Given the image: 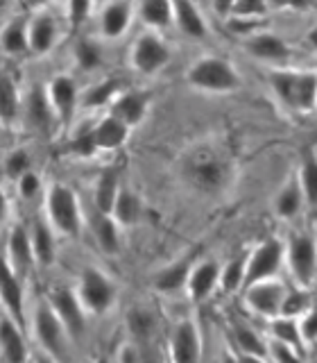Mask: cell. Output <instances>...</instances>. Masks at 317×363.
<instances>
[{
	"mask_svg": "<svg viewBox=\"0 0 317 363\" xmlns=\"http://www.w3.org/2000/svg\"><path fill=\"white\" fill-rule=\"evenodd\" d=\"M181 175L197 191L215 193L229 184L231 166L218 147L202 143L188 150L186 157L181 159Z\"/></svg>",
	"mask_w": 317,
	"mask_h": 363,
	"instance_id": "1",
	"label": "cell"
},
{
	"mask_svg": "<svg viewBox=\"0 0 317 363\" xmlns=\"http://www.w3.org/2000/svg\"><path fill=\"white\" fill-rule=\"evenodd\" d=\"M270 86L283 105L292 111H311L317 107L315 71H272Z\"/></svg>",
	"mask_w": 317,
	"mask_h": 363,
	"instance_id": "2",
	"label": "cell"
},
{
	"mask_svg": "<svg viewBox=\"0 0 317 363\" xmlns=\"http://www.w3.org/2000/svg\"><path fill=\"white\" fill-rule=\"evenodd\" d=\"M32 327L34 338L41 345L43 354L52 357L57 363H66L68 359V343H71V334L54 313L50 302H39L37 309L32 313Z\"/></svg>",
	"mask_w": 317,
	"mask_h": 363,
	"instance_id": "3",
	"label": "cell"
},
{
	"mask_svg": "<svg viewBox=\"0 0 317 363\" xmlns=\"http://www.w3.org/2000/svg\"><path fill=\"white\" fill-rule=\"evenodd\" d=\"M186 79L190 86L209 94H231L241 86V75L222 57H202L188 68Z\"/></svg>",
	"mask_w": 317,
	"mask_h": 363,
	"instance_id": "4",
	"label": "cell"
},
{
	"mask_svg": "<svg viewBox=\"0 0 317 363\" xmlns=\"http://www.w3.org/2000/svg\"><path fill=\"white\" fill-rule=\"evenodd\" d=\"M75 293L84 309L93 315H102V313L111 311L113 304H116V295H118L116 284H113L105 272L93 266L82 270Z\"/></svg>",
	"mask_w": 317,
	"mask_h": 363,
	"instance_id": "5",
	"label": "cell"
},
{
	"mask_svg": "<svg viewBox=\"0 0 317 363\" xmlns=\"http://www.w3.org/2000/svg\"><path fill=\"white\" fill-rule=\"evenodd\" d=\"M45 211L54 232L64 236H77L82 230V213H79L77 196L66 184L50 186L45 196Z\"/></svg>",
	"mask_w": 317,
	"mask_h": 363,
	"instance_id": "6",
	"label": "cell"
},
{
	"mask_svg": "<svg viewBox=\"0 0 317 363\" xmlns=\"http://www.w3.org/2000/svg\"><path fill=\"white\" fill-rule=\"evenodd\" d=\"M286 259V245L279 238H267L247 255V286L275 279Z\"/></svg>",
	"mask_w": 317,
	"mask_h": 363,
	"instance_id": "7",
	"label": "cell"
},
{
	"mask_svg": "<svg viewBox=\"0 0 317 363\" xmlns=\"http://www.w3.org/2000/svg\"><path fill=\"white\" fill-rule=\"evenodd\" d=\"M132 66L136 73L154 75L170 62V48L163 39H158V34L145 32L132 45Z\"/></svg>",
	"mask_w": 317,
	"mask_h": 363,
	"instance_id": "8",
	"label": "cell"
},
{
	"mask_svg": "<svg viewBox=\"0 0 317 363\" xmlns=\"http://www.w3.org/2000/svg\"><path fill=\"white\" fill-rule=\"evenodd\" d=\"M286 259L294 281L309 289L317 275V243L311 236H294L286 247Z\"/></svg>",
	"mask_w": 317,
	"mask_h": 363,
	"instance_id": "9",
	"label": "cell"
},
{
	"mask_svg": "<svg viewBox=\"0 0 317 363\" xmlns=\"http://www.w3.org/2000/svg\"><path fill=\"white\" fill-rule=\"evenodd\" d=\"M286 295H288V291L281 281L267 279V281H258V284H252V286L245 289V304L254 313L272 320V318L281 315Z\"/></svg>",
	"mask_w": 317,
	"mask_h": 363,
	"instance_id": "10",
	"label": "cell"
},
{
	"mask_svg": "<svg viewBox=\"0 0 317 363\" xmlns=\"http://www.w3.org/2000/svg\"><path fill=\"white\" fill-rule=\"evenodd\" d=\"M48 302L68 329L71 338H82L86 332V309L79 302L77 293H73L71 289H54Z\"/></svg>",
	"mask_w": 317,
	"mask_h": 363,
	"instance_id": "11",
	"label": "cell"
},
{
	"mask_svg": "<svg viewBox=\"0 0 317 363\" xmlns=\"http://www.w3.org/2000/svg\"><path fill=\"white\" fill-rule=\"evenodd\" d=\"M202 338L192 320H179L170 336V359L173 363H200Z\"/></svg>",
	"mask_w": 317,
	"mask_h": 363,
	"instance_id": "12",
	"label": "cell"
},
{
	"mask_svg": "<svg viewBox=\"0 0 317 363\" xmlns=\"http://www.w3.org/2000/svg\"><path fill=\"white\" fill-rule=\"evenodd\" d=\"M136 16V7L132 3H109L100 9L98 23L100 34L109 41H116L125 37L132 26V18Z\"/></svg>",
	"mask_w": 317,
	"mask_h": 363,
	"instance_id": "13",
	"label": "cell"
},
{
	"mask_svg": "<svg viewBox=\"0 0 317 363\" xmlns=\"http://www.w3.org/2000/svg\"><path fill=\"white\" fill-rule=\"evenodd\" d=\"M48 98H50V105L57 113V118L62 123H68L79 105V91H77L75 79L68 75H57L48 84Z\"/></svg>",
	"mask_w": 317,
	"mask_h": 363,
	"instance_id": "14",
	"label": "cell"
},
{
	"mask_svg": "<svg viewBox=\"0 0 317 363\" xmlns=\"http://www.w3.org/2000/svg\"><path fill=\"white\" fill-rule=\"evenodd\" d=\"M28 32H30V52L34 55H48L59 39V26L57 18L48 11H37L28 21Z\"/></svg>",
	"mask_w": 317,
	"mask_h": 363,
	"instance_id": "15",
	"label": "cell"
},
{
	"mask_svg": "<svg viewBox=\"0 0 317 363\" xmlns=\"http://www.w3.org/2000/svg\"><path fill=\"white\" fill-rule=\"evenodd\" d=\"M245 48L252 57H256L260 62H267V64H281L290 57V45L275 32L252 34V37L247 39Z\"/></svg>",
	"mask_w": 317,
	"mask_h": 363,
	"instance_id": "16",
	"label": "cell"
},
{
	"mask_svg": "<svg viewBox=\"0 0 317 363\" xmlns=\"http://www.w3.org/2000/svg\"><path fill=\"white\" fill-rule=\"evenodd\" d=\"M220 277H222V268L215 261H200L190 270L186 293L190 295L192 302H204L220 284Z\"/></svg>",
	"mask_w": 317,
	"mask_h": 363,
	"instance_id": "17",
	"label": "cell"
},
{
	"mask_svg": "<svg viewBox=\"0 0 317 363\" xmlns=\"http://www.w3.org/2000/svg\"><path fill=\"white\" fill-rule=\"evenodd\" d=\"M34 247H32V236L23 227H11L9 238H7V266H11L16 272L25 270L34 264Z\"/></svg>",
	"mask_w": 317,
	"mask_h": 363,
	"instance_id": "18",
	"label": "cell"
},
{
	"mask_svg": "<svg viewBox=\"0 0 317 363\" xmlns=\"http://www.w3.org/2000/svg\"><path fill=\"white\" fill-rule=\"evenodd\" d=\"M3 304H5V315H9L16 325H23L25 320V300H23V284L18 272L7 266L3 275Z\"/></svg>",
	"mask_w": 317,
	"mask_h": 363,
	"instance_id": "19",
	"label": "cell"
},
{
	"mask_svg": "<svg viewBox=\"0 0 317 363\" xmlns=\"http://www.w3.org/2000/svg\"><path fill=\"white\" fill-rule=\"evenodd\" d=\"M25 116L34 130H41V132L50 130L52 121H57V113L50 105L48 89H41V86L32 89V94L28 96V102H25Z\"/></svg>",
	"mask_w": 317,
	"mask_h": 363,
	"instance_id": "20",
	"label": "cell"
},
{
	"mask_svg": "<svg viewBox=\"0 0 317 363\" xmlns=\"http://www.w3.org/2000/svg\"><path fill=\"white\" fill-rule=\"evenodd\" d=\"M120 175L116 168H107L102 170V175L98 177L96 193H93V202H96V211L111 216L113 207H116V200L120 196Z\"/></svg>",
	"mask_w": 317,
	"mask_h": 363,
	"instance_id": "21",
	"label": "cell"
},
{
	"mask_svg": "<svg viewBox=\"0 0 317 363\" xmlns=\"http://www.w3.org/2000/svg\"><path fill=\"white\" fill-rule=\"evenodd\" d=\"M0 343H3V357L5 363H28L30 352L28 343L23 338L18 325L9 315L3 318V329H0Z\"/></svg>",
	"mask_w": 317,
	"mask_h": 363,
	"instance_id": "22",
	"label": "cell"
},
{
	"mask_svg": "<svg viewBox=\"0 0 317 363\" xmlns=\"http://www.w3.org/2000/svg\"><path fill=\"white\" fill-rule=\"evenodd\" d=\"M175 26L190 39H204L209 34L207 18H204L202 9L192 3H175Z\"/></svg>",
	"mask_w": 317,
	"mask_h": 363,
	"instance_id": "23",
	"label": "cell"
},
{
	"mask_svg": "<svg viewBox=\"0 0 317 363\" xmlns=\"http://www.w3.org/2000/svg\"><path fill=\"white\" fill-rule=\"evenodd\" d=\"M147 113V98L143 94H120L111 102V116H116L127 128H136Z\"/></svg>",
	"mask_w": 317,
	"mask_h": 363,
	"instance_id": "24",
	"label": "cell"
},
{
	"mask_svg": "<svg viewBox=\"0 0 317 363\" xmlns=\"http://www.w3.org/2000/svg\"><path fill=\"white\" fill-rule=\"evenodd\" d=\"M93 132H96V141H98L100 150H118V147L125 145V141H127V136H129L127 125L120 123L116 116H111V113L96 125Z\"/></svg>",
	"mask_w": 317,
	"mask_h": 363,
	"instance_id": "25",
	"label": "cell"
},
{
	"mask_svg": "<svg viewBox=\"0 0 317 363\" xmlns=\"http://www.w3.org/2000/svg\"><path fill=\"white\" fill-rule=\"evenodd\" d=\"M91 227H93V236L96 243L105 255H116L120 250V234H118V223L111 218V216H105L96 211L93 220H91Z\"/></svg>",
	"mask_w": 317,
	"mask_h": 363,
	"instance_id": "26",
	"label": "cell"
},
{
	"mask_svg": "<svg viewBox=\"0 0 317 363\" xmlns=\"http://www.w3.org/2000/svg\"><path fill=\"white\" fill-rule=\"evenodd\" d=\"M136 16H139L147 28L161 30L175 23V3L168 0H147L136 7Z\"/></svg>",
	"mask_w": 317,
	"mask_h": 363,
	"instance_id": "27",
	"label": "cell"
},
{
	"mask_svg": "<svg viewBox=\"0 0 317 363\" xmlns=\"http://www.w3.org/2000/svg\"><path fill=\"white\" fill-rule=\"evenodd\" d=\"M30 236H32V247H34V259H37V264L50 266L54 261V252H57L52 225L43 223V220H34Z\"/></svg>",
	"mask_w": 317,
	"mask_h": 363,
	"instance_id": "28",
	"label": "cell"
},
{
	"mask_svg": "<svg viewBox=\"0 0 317 363\" xmlns=\"http://www.w3.org/2000/svg\"><path fill=\"white\" fill-rule=\"evenodd\" d=\"M141 213H143L141 198L136 196L132 189H122L118 200H116V207H113L111 218L116 220L120 227H134L136 223H139Z\"/></svg>",
	"mask_w": 317,
	"mask_h": 363,
	"instance_id": "29",
	"label": "cell"
},
{
	"mask_svg": "<svg viewBox=\"0 0 317 363\" xmlns=\"http://www.w3.org/2000/svg\"><path fill=\"white\" fill-rule=\"evenodd\" d=\"M190 270H192V266H190L188 259L175 261V264H170L168 268H163L154 277V286L161 293H175V291H179L181 286H186V284H188Z\"/></svg>",
	"mask_w": 317,
	"mask_h": 363,
	"instance_id": "30",
	"label": "cell"
},
{
	"mask_svg": "<svg viewBox=\"0 0 317 363\" xmlns=\"http://www.w3.org/2000/svg\"><path fill=\"white\" fill-rule=\"evenodd\" d=\"M0 41H3V50L11 57L23 55L30 50V32H28V23L25 21H9L3 28L0 34Z\"/></svg>",
	"mask_w": 317,
	"mask_h": 363,
	"instance_id": "31",
	"label": "cell"
},
{
	"mask_svg": "<svg viewBox=\"0 0 317 363\" xmlns=\"http://www.w3.org/2000/svg\"><path fill=\"white\" fill-rule=\"evenodd\" d=\"M270 334L275 336L277 343H283V345H290L294 350L304 347V336H301V327H299V320H294V318H286V315H279V318H272L270 320Z\"/></svg>",
	"mask_w": 317,
	"mask_h": 363,
	"instance_id": "32",
	"label": "cell"
},
{
	"mask_svg": "<svg viewBox=\"0 0 317 363\" xmlns=\"http://www.w3.org/2000/svg\"><path fill=\"white\" fill-rule=\"evenodd\" d=\"M304 202H306V198H304V191L299 186V179H290L288 184L279 191L275 207H277V213L281 216V218H292V216L299 213Z\"/></svg>",
	"mask_w": 317,
	"mask_h": 363,
	"instance_id": "33",
	"label": "cell"
},
{
	"mask_svg": "<svg viewBox=\"0 0 317 363\" xmlns=\"http://www.w3.org/2000/svg\"><path fill=\"white\" fill-rule=\"evenodd\" d=\"M220 286H222L224 293H236V291H241L243 286L247 289V257L231 259L229 264L222 268Z\"/></svg>",
	"mask_w": 317,
	"mask_h": 363,
	"instance_id": "34",
	"label": "cell"
},
{
	"mask_svg": "<svg viewBox=\"0 0 317 363\" xmlns=\"http://www.w3.org/2000/svg\"><path fill=\"white\" fill-rule=\"evenodd\" d=\"M118 94V82L116 79H107V82H100L93 89H88V94L84 96L82 105L84 107H105L109 102L116 100Z\"/></svg>",
	"mask_w": 317,
	"mask_h": 363,
	"instance_id": "35",
	"label": "cell"
},
{
	"mask_svg": "<svg viewBox=\"0 0 317 363\" xmlns=\"http://www.w3.org/2000/svg\"><path fill=\"white\" fill-rule=\"evenodd\" d=\"M0 89H3V121L9 125L11 121H14L18 116V109H21V96H18V84L11 79L7 73L3 75V84H0Z\"/></svg>",
	"mask_w": 317,
	"mask_h": 363,
	"instance_id": "36",
	"label": "cell"
},
{
	"mask_svg": "<svg viewBox=\"0 0 317 363\" xmlns=\"http://www.w3.org/2000/svg\"><path fill=\"white\" fill-rule=\"evenodd\" d=\"M229 18L243 21V23H254L256 18L267 14V5L260 0H238V3H229Z\"/></svg>",
	"mask_w": 317,
	"mask_h": 363,
	"instance_id": "37",
	"label": "cell"
},
{
	"mask_svg": "<svg viewBox=\"0 0 317 363\" xmlns=\"http://www.w3.org/2000/svg\"><path fill=\"white\" fill-rule=\"evenodd\" d=\"M299 186L311 207H317V159H306L299 170Z\"/></svg>",
	"mask_w": 317,
	"mask_h": 363,
	"instance_id": "38",
	"label": "cell"
},
{
	"mask_svg": "<svg viewBox=\"0 0 317 363\" xmlns=\"http://www.w3.org/2000/svg\"><path fill=\"white\" fill-rule=\"evenodd\" d=\"M236 343H238V347H241L243 354H247V357H265L267 354L265 343L260 340V336L254 332V329L238 327L236 329Z\"/></svg>",
	"mask_w": 317,
	"mask_h": 363,
	"instance_id": "39",
	"label": "cell"
},
{
	"mask_svg": "<svg viewBox=\"0 0 317 363\" xmlns=\"http://www.w3.org/2000/svg\"><path fill=\"white\" fill-rule=\"evenodd\" d=\"M75 60H77L79 68H84V71H93V68H98L100 62H102L100 45L93 39L77 41V45H75Z\"/></svg>",
	"mask_w": 317,
	"mask_h": 363,
	"instance_id": "40",
	"label": "cell"
},
{
	"mask_svg": "<svg viewBox=\"0 0 317 363\" xmlns=\"http://www.w3.org/2000/svg\"><path fill=\"white\" fill-rule=\"evenodd\" d=\"M129 332L136 336V340H141V343H147V340L152 338V332H154V318L150 311L145 309H136L129 313Z\"/></svg>",
	"mask_w": 317,
	"mask_h": 363,
	"instance_id": "41",
	"label": "cell"
},
{
	"mask_svg": "<svg viewBox=\"0 0 317 363\" xmlns=\"http://www.w3.org/2000/svg\"><path fill=\"white\" fill-rule=\"evenodd\" d=\"M309 311H311V298H309V293H306V291H288L286 302H283L281 315L299 320V318H304Z\"/></svg>",
	"mask_w": 317,
	"mask_h": 363,
	"instance_id": "42",
	"label": "cell"
},
{
	"mask_svg": "<svg viewBox=\"0 0 317 363\" xmlns=\"http://www.w3.org/2000/svg\"><path fill=\"white\" fill-rule=\"evenodd\" d=\"M30 164H32L30 155L23 150V147H16V150H11L5 159V173H7V177L18 182L23 175L30 173Z\"/></svg>",
	"mask_w": 317,
	"mask_h": 363,
	"instance_id": "43",
	"label": "cell"
},
{
	"mask_svg": "<svg viewBox=\"0 0 317 363\" xmlns=\"http://www.w3.org/2000/svg\"><path fill=\"white\" fill-rule=\"evenodd\" d=\"M71 150L79 157H93L100 147H98V141H96V132L93 128L91 130H79L73 141H71Z\"/></svg>",
	"mask_w": 317,
	"mask_h": 363,
	"instance_id": "44",
	"label": "cell"
},
{
	"mask_svg": "<svg viewBox=\"0 0 317 363\" xmlns=\"http://www.w3.org/2000/svg\"><path fill=\"white\" fill-rule=\"evenodd\" d=\"M270 354H272V359H275V363H301V352L299 350H294L290 345H283V343H277V340H275V345H272Z\"/></svg>",
	"mask_w": 317,
	"mask_h": 363,
	"instance_id": "45",
	"label": "cell"
},
{
	"mask_svg": "<svg viewBox=\"0 0 317 363\" xmlns=\"http://www.w3.org/2000/svg\"><path fill=\"white\" fill-rule=\"evenodd\" d=\"M16 186H18V193H21V198H34L37 193L41 191V177L37 173H25L18 182H16Z\"/></svg>",
	"mask_w": 317,
	"mask_h": 363,
	"instance_id": "46",
	"label": "cell"
},
{
	"mask_svg": "<svg viewBox=\"0 0 317 363\" xmlns=\"http://www.w3.org/2000/svg\"><path fill=\"white\" fill-rule=\"evenodd\" d=\"M66 9H68V18H71L75 26H79V23H84L91 11H93V5L86 3V0H73V3H68Z\"/></svg>",
	"mask_w": 317,
	"mask_h": 363,
	"instance_id": "47",
	"label": "cell"
},
{
	"mask_svg": "<svg viewBox=\"0 0 317 363\" xmlns=\"http://www.w3.org/2000/svg\"><path fill=\"white\" fill-rule=\"evenodd\" d=\"M299 327H301V336L306 343H315L317 340V309H311L304 318H299Z\"/></svg>",
	"mask_w": 317,
	"mask_h": 363,
	"instance_id": "48",
	"label": "cell"
},
{
	"mask_svg": "<svg viewBox=\"0 0 317 363\" xmlns=\"http://www.w3.org/2000/svg\"><path fill=\"white\" fill-rule=\"evenodd\" d=\"M118 361L120 363H145V352L141 345H136V343H125L122 350H120V354H118Z\"/></svg>",
	"mask_w": 317,
	"mask_h": 363,
	"instance_id": "49",
	"label": "cell"
},
{
	"mask_svg": "<svg viewBox=\"0 0 317 363\" xmlns=\"http://www.w3.org/2000/svg\"><path fill=\"white\" fill-rule=\"evenodd\" d=\"M306 43H309L313 50H317V23L309 32H306Z\"/></svg>",
	"mask_w": 317,
	"mask_h": 363,
	"instance_id": "50",
	"label": "cell"
},
{
	"mask_svg": "<svg viewBox=\"0 0 317 363\" xmlns=\"http://www.w3.org/2000/svg\"><path fill=\"white\" fill-rule=\"evenodd\" d=\"M241 363H267V361H265V357H247V354H243Z\"/></svg>",
	"mask_w": 317,
	"mask_h": 363,
	"instance_id": "51",
	"label": "cell"
},
{
	"mask_svg": "<svg viewBox=\"0 0 317 363\" xmlns=\"http://www.w3.org/2000/svg\"><path fill=\"white\" fill-rule=\"evenodd\" d=\"M34 363H57L52 357H48V354H43V352H41V354L37 357V359H34Z\"/></svg>",
	"mask_w": 317,
	"mask_h": 363,
	"instance_id": "52",
	"label": "cell"
},
{
	"mask_svg": "<svg viewBox=\"0 0 317 363\" xmlns=\"http://www.w3.org/2000/svg\"><path fill=\"white\" fill-rule=\"evenodd\" d=\"M222 363H241V359H236L231 352H224V357H222Z\"/></svg>",
	"mask_w": 317,
	"mask_h": 363,
	"instance_id": "53",
	"label": "cell"
},
{
	"mask_svg": "<svg viewBox=\"0 0 317 363\" xmlns=\"http://www.w3.org/2000/svg\"><path fill=\"white\" fill-rule=\"evenodd\" d=\"M88 363H107L105 359H98V361H88Z\"/></svg>",
	"mask_w": 317,
	"mask_h": 363,
	"instance_id": "54",
	"label": "cell"
}]
</instances>
